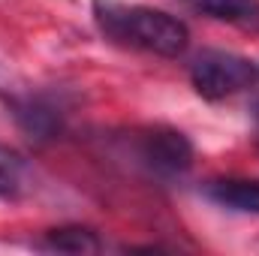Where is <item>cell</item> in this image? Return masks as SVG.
Here are the masks:
<instances>
[{"label":"cell","instance_id":"cell-5","mask_svg":"<svg viewBox=\"0 0 259 256\" xmlns=\"http://www.w3.org/2000/svg\"><path fill=\"white\" fill-rule=\"evenodd\" d=\"M184 3L208 18H217L244 30H259V0H184Z\"/></svg>","mask_w":259,"mask_h":256},{"label":"cell","instance_id":"cell-6","mask_svg":"<svg viewBox=\"0 0 259 256\" xmlns=\"http://www.w3.org/2000/svg\"><path fill=\"white\" fill-rule=\"evenodd\" d=\"M27 190H30L27 160L18 151L0 145V199H21Z\"/></svg>","mask_w":259,"mask_h":256},{"label":"cell","instance_id":"cell-7","mask_svg":"<svg viewBox=\"0 0 259 256\" xmlns=\"http://www.w3.org/2000/svg\"><path fill=\"white\" fill-rule=\"evenodd\" d=\"M42 244L49 250H58V253H97L100 250L97 232H91L84 226H61V229H52Z\"/></svg>","mask_w":259,"mask_h":256},{"label":"cell","instance_id":"cell-2","mask_svg":"<svg viewBox=\"0 0 259 256\" xmlns=\"http://www.w3.org/2000/svg\"><path fill=\"white\" fill-rule=\"evenodd\" d=\"M256 78V66L232 52H202L190 66V81L196 94L205 100H223L250 88Z\"/></svg>","mask_w":259,"mask_h":256},{"label":"cell","instance_id":"cell-8","mask_svg":"<svg viewBox=\"0 0 259 256\" xmlns=\"http://www.w3.org/2000/svg\"><path fill=\"white\" fill-rule=\"evenodd\" d=\"M18 121H21V127L27 130L30 136H52L55 130H58V118L49 112V109H42L39 103H27V106H21L18 112Z\"/></svg>","mask_w":259,"mask_h":256},{"label":"cell","instance_id":"cell-4","mask_svg":"<svg viewBox=\"0 0 259 256\" xmlns=\"http://www.w3.org/2000/svg\"><path fill=\"white\" fill-rule=\"evenodd\" d=\"M205 196L229 211L238 214H259V181L250 178H223V181H211L205 187Z\"/></svg>","mask_w":259,"mask_h":256},{"label":"cell","instance_id":"cell-1","mask_svg":"<svg viewBox=\"0 0 259 256\" xmlns=\"http://www.w3.org/2000/svg\"><path fill=\"white\" fill-rule=\"evenodd\" d=\"M97 21L109 39L163 58H178L190 42L184 21L151 6H121L112 0H97Z\"/></svg>","mask_w":259,"mask_h":256},{"label":"cell","instance_id":"cell-3","mask_svg":"<svg viewBox=\"0 0 259 256\" xmlns=\"http://www.w3.org/2000/svg\"><path fill=\"white\" fill-rule=\"evenodd\" d=\"M139 154L148 163V169H154L157 175H181L193 163L190 139L184 133H178V130H166V127L145 133Z\"/></svg>","mask_w":259,"mask_h":256}]
</instances>
